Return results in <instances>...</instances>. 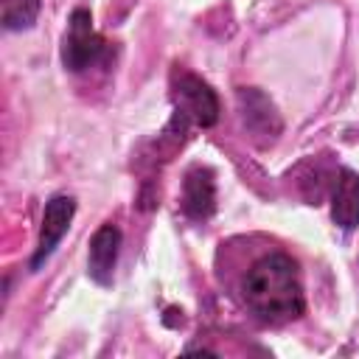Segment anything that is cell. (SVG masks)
<instances>
[{"mask_svg": "<svg viewBox=\"0 0 359 359\" xmlns=\"http://www.w3.org/2000/svg\"><path fill=\"white\" fill-rule=\"evenodd\" d=\"M244 306L264 323L280 325L297 320L306 309L297 261L280 250L258 255L238 283Z\"/></svg>", "mask_w": 359, "mask_h": 359, "instance_id": "cell-1", "label": "cell"}, {"mask_svg": "<svg viewBox=\"0 0 359 359\" xmlns=\"http://www.w3.org/2000/svg\"><path fill=\"white\" fill-rule=\"evenodd\" d=\"M104 53H107V42H104L101 34H95L90 11L76 8L70 14V28H67V36H65V45H62L65 67L73 70V73H81V70L93 67L95 62H101Z\"/></svg>", "mask_w": 359, "mask_h": 359, "instance_id": "cell-2", "label": "cell"}, {"mask_svg": "<svg viewBox=\"0 0 359 359\" xmlns=\"http://www.w3.org/2000/svg\"><path fill=\"white\" fill-rule=\"evenodd\" d=\"M174 101H177V115L194 121L196 126H213L219 121L216 93L194 73H182L174 79Z\"/></svg>", "mask_w": 359, "mask_h": 359, "instance_id": "cell-3", "label": "cell"}, {"mask_svg": "<svg viewBox=\"0 0 359 359\" xmlns=\"http://www.w3.org/2000/svg\"><path fill=\"white\" fill-rule=\"evenodd\" d=\"M73 213H76V199L67 196V194H56L48 199L45 205V213H42V227H39V241H36V250H34V258H31V269H39L50 252L56 250V244L62 241V236L67 233L70 222H73Z\"/></svg>", "mask_w": 359, "mask_h": 359, "instance_id": "cell-4", "label": "cell"}, {"mask_svg": "<svg viewBox=\"0 0 359 359\" xmlns=\"http://www.w3.org/2000/svg\"><path fill=\"white\" fill-rule=\"evenodd\" d=\"M238 109H241V121H244V129L266 143L272 140L275 135H280V118L275 112V104L261 93V90H238Z\"/></svg>", "mask_w": 359, "mask_h": 359, "instance_id": "cell-5", "label": "cell"}, {"mask_svg": "<svg viewBox=\"0 0 359 359\" xmlns=\"http://www.w3.org/2000/svg\"><path fill=\"white\" fill-rule=\"evenodd\" d=\"M216 208V182H213V171L194 165L185 180H182V210L185 216L202 222L213 213Z\"/></svg>", "mask_w": 359, "mask_h": 359, "instance_id": "cell-6", "label": "cell"}, {"mask_svg": "<svg viewBox=\"0 0 359 359\" xmlns=\"http://www.w3.org/2000/svg\"><path fill=\"white\" fill-rule=\"evenodd\" d=\"M118 247H121V230L115 224H101L93 238H90V255H87V266L95 283H109L112 280V269L118 261Z\"/></svg>", "mask_w": 359, "mask_h": 359, "instance_id": "cell-7", "label": "cell"}, {"mask_svg": "<svg viewBox=\"0 0 359 359\" xmlns=\"http://www.w3.org/2000/svg\"><path fill=\"white\" fill-rule=\"evenodd\" d=\"M331 219L345 230L359 224V177L351 168H342L337 174V185L331 196Z\"/></svg>", "mask_w": 359, "mask_h": 359, "instance_id": "cell-8", "label": "cell"}, {"mask_svg": "<svg viewBox=\"0 0 359 359\" xmlns=\"http://www.w3.org/2000/svg\"><path fill=\"white\" fill-rule=\"evenodd\" d=\"M36 14H39V0H3L0 6V20L3 28L8 31L31 28L36 22Z\"/></svg>", "mask_w": 359, "mask_h": 359, "instance_id": "cell-9", "label": "cell"}]
</instances>
